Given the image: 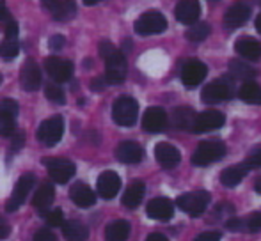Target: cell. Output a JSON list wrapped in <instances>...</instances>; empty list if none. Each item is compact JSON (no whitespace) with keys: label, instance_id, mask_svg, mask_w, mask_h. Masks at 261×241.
<instances>
[{"label":"cell","instance_id":"obj_1","mask_svg":"<svg viewBox=\"0 0 261 241\" xmlns=\"http://www.w3.org/2000/svg\"><path fill=\"white\" fill-rule=\"evenodd\" d=\"M139 117V103L132 96H121L112 105V119L116 124L130 128L137 123Z\"/></svg>","mask_w":261,"mask_h":241},{"label":"cell","instance_id":"obj_2","mask_svg":"<svg viewBox=\"0 0 261 241\" xmlns=\"http://www.w3.org/2000/svg\"><path fill=\"white\" fill-rule=\"evenodd\" d=\"M226 155V145L220 140H203L192 155V163L197 167H206L219 162Z\"/></svg>","mask_w":261,"mask_h":241},{"label":"cell","instance_id":"obj_3","mask_svg":"<svg viewBox=\"0 0 261 241\" xmlns=\"http://www.w3.org/2000/svg\"><path fill=\"white\" fill-rule=\"evenodd\" d=\"M210 202V193L204 190H197V192L183 193L176 199V206L183 211V213L190 215V217H201L206 211Z\"/></svg>","mask_w":261,"mask_h":241},{"label":"cell","instance_id":"obj_4","mask_svg":"<svg viewBox=\"0 0 261 241\" xmlns=\"http://www.w3.org/2000/svg\"><path fill=\"white\" fill-rule=\"evenodd\" d=\"M62 135H64V119L61 115H54V117L43 120L39 124L36 137L41 144H45L46 147H54L61 142Z\"/></svg>","mask_w":261,"mask_h":241},{"label":"cell","instance_id":"obj_5","mask_svg":"<svg viewBox=\"0 0 261 241\" xmlns=\"http://www.w3.org/2000/svg\"><path fill=\"white\" fill-rule=\"evenodd\" d=\"M167 28V20L160 11H148L141 14L135 21V32L139 36H153L162 34Z\"/></svg>","mask_w":261,"mask_h":241},{"label":"cell","instance_id":"obj_6","mask_svg":"<svg viewBox=\"0 0 261 241\" xmlns=\"http://www.w3.org/2000/svg\"><path fill=\"white\" fill-rule=\"evenodd\" d=\"M45 167L48 170L50 179L57 183V185H66L76 172L75 163L66 158H46Z\"/></svg>","mask_w":261,"mask_h":241},{"label":"cell","instance_id":"obj_7","mask_svg":"<svg viewBox=\"0 0 261 241\" xmlns=\"http://www.w3.org/2000/svg\"><path fill=\"white\" fill-rule=\"evenodd\" d=\"M18 103L14 100L0 101V137H13L16 133Z\"/></svg>","mask_w":261,"mask_h":241},{"label":"cell","instance_id":"obj_8","mask_svg":"<svg viewBox=\"0 0 261 241\" xmlns=\"http://www.w3.org/2000/svg\"><path fill=\"white\" fill-rule=\"evenodd\" d=\"M34 181H36V176H34V174H31V172L23 174V176L18 179L16 186H14L13 193H11V197H9V200L6 202V209L9 211V213L16 211L18 207L25 202L27 195L31 193L32 186H34Z\"/></svg>","mask_w":261,"mask_h":241},{"label":"cell","instance_id":"obj_9","mask_svg":"<svg viewBox=\"0 0 261 241\" xmlns=\"http://www.w3.org/2000/svg\"><path fill=\"white\" fill-rule=\"evenodd\" d=\"M43 83V76H41V69H39L38 62L27 59L25 64L21 66V71H20V85L23 91L27 93H34L41 87Z\"/></svg>","mask_w":261,"mask_h":241},{"label":"cell","instance_id":"obj_10","mask_svg":"<svg viewBox=\"0 0 261 241\" xmlns=\"http://www.w3.org/2000/svg\"><path fill=\"white\" fill-rule=\"evenodd\" d=\"M45 69L50 75V78L57 83L68 82L73 76V62L61 59V57H57V55H52L45 61Z\"/></svg>","mask_w":261,"mask_h":241},{"label":"cell","instance_id":"obj_11","mask_svg":"<svg viewBox=\"0 0 261 241\" xmlns=\"http://www.w3.org/2000/svg\"><path fill=\"white\" fill-rule=\"evenodd\" d=\"M107 64V71H105V78L109 83H121L126 78V71H128V64L124 59V53L117 50L114 55H110L109 59H105Z\"/></svg>","mask_w":261,"mask_h":241},{"label":"cell","instance_id":"obj_12","mask_svg":"<svg viewBox=\"0 0 261 241\" xmlns=\"http://www.w3.org/2000/svg\"><path fill=\"white\" fill-rule=\"evenodd\" d=\"M208 68L206 64H203L201 61H189L185 62V66L181 68V82L185 87L194 89L197 87L204 78H206Z\"/></svg>","mask_w":261,"mask_h":241},{"label":"cell","instance_id":"obj_13","mask_svg":"<svg viewBox=\"0 0 261 241\" xmlns=\"http://www.w3.org/2000/svg\"><path fill=\"white\" fill-rule=\"evenodd\" d=\"M231 93H233V89H231L229 83L224 82V80H215V82H210L203 89L201 100L206 105H217L231 98Z\"/></svg>","mask_w":261,"mask_h":241},{"label":"cell","instance_id":"obj_14","mask_svg":"<svg viewBox=\"0 0 261 241\" xmlns=\"http://www.w3.org/2000/svg\"><path fill=\"white\" fill-rule=\"evenodd\" d=\"M146 213L153 220L167 222L174 215V202L171 199H167V197H156V199H151L148 202Z\"/></svg>","mask_w":261,"mask_h":241},{"label":"cell","instance_id":"obj_15","mask_svg":"<svg viewBox=\"0 0 261 241\" xmlns=\"http://www.w3.org/2000/svg\"><path fill=\"white\" fill-rule=\"evenodd\" d=\"M96 188H98V195L101 199L112 200L121 190V177L116 172H112V170H105L98 177Z\"/></svg>","mask_w":261,"mask_h":241},{"label":"cell","instance_id":"obj_16","mask_svg":"<svg viewBox=\"0 0 261 241\" xmlns=\"http://www.w3.org/2000/svg\"><path fill=\"white\" fill-rule=\"evenodd\" d=\"M41 2L57 21H68L76 14L75 0H41Z\"/></svg>","mask_w":261,"mask_h":241},{"label":"cell","instance_id":"obj_17","mask_svg":"<svg viewBox=\"0 0 261 241\" xmlns=\"http://www.w3.org/2000/svg\"><path fill=\"white\" fill-rule=\"evenodd\" d=\"M224 114L219 110H204L203 114H197L194 133H208V131L220 130L224 126Z\"/></svg>","mask_w":261,"mask_h":241},{"label":"cell","instance_id":"obj_18","mask_svg":"<svg viewBox=\"0 0 261 241\" xmlns=\"http://www.w3.org/2000/svg\"><path fill=\"white\" fill-rule=\"evenodd\" d=\"M167 126V114L160 107H149L142 117V128L148 133H160Z\"/></svg>","mask_w":261,"mask_h":241},{"label":"cell","instance_id":"obj_19","mask_svg":"<svg viewBox=\"0 0 261 241\" xmlns=\"http://www.w3.org/2000/svg\"><path fill=\"white\" fill-rule=\"evenodd\" d=\"M142 156H144L142 147L137 142H132V140L121 142L116 149V158L121 163H126V165H135V163L142 162Z\"/></svg>","mask_w":261,"mask_h":241},{"label":"cell","instance_id":"obj_20","mask_svg":"<svg viewBox=\"0 0 261 241\" xmlns=\"http://www.w3.org/2000/svg\"><path fill=\"white\" fill-rule=\"evenodd\" d=\"M178 21L185 25H194L201 16V4L197 0H179L174 9Z\"/></svg>","mask_w":261,"mask_h":241},{"label":"cell","instance_id":"obj_21","mask_svg":"<svg viewBox=\"0 0 261 241\" xmlns=\"http://www.w3.org/2000/svg\"><path fill=\"white\" fill-rule=\"evenodd\" d=\"M251 18V7L245 6V4L238 2L233 4L229 9L224 14V25L227 28H238L242 25H245V21Z\"/></svg>","mask_w":261,"mask_h":241},{"label":"cell","instance_id":"obj_22","mask_svg":"<svg viewBox=\"0 0 261 241\" xmlns=\"http://www.w3.org/2000/svg\"><path fill=\"white\" fill-rule=\"evenodd\" d=\"M155 158L164 169H172L181 162V155L174 145L167 144V142H160L155 147Z\"/></svg>","mask_w":261,"mask_h":241},{"label":"cell","instance_id":"obj_23","mask_svg":"<svg viewBox=\"0 0 261 241\" xmlns=\"http://www.w3.org/2000/svg\"><path fill=\"white\" fill-rule=\"evenodd\" d=\"M69 197H71V200L79 207H91V206L96 204V193H94L93 190H91L89 186L82 181L75 183V185L71 186V190H69Z\"/></svg>","mask_w":261,"mask_h":241},{"label":"cell","instance_id":"obj_24","mask_svg":"<svg viewBox=\"0 0 261 241\" xmlns=\"http://www.w3.org/2000/svg\"><path fill=\"white\" fill-rule=\"evenodd\" d=\"M55 200V188L52 183H43L38 188V192L34 193V199H32V206L39 211V213H45L48 211V207L54 204Z\"/></svg>","mask_w":261,"mask_h":241},{"label":"cell","instance_id":"obj_25","mask_svg":"<svg viewBox=\"0 0 261 241\" xmlns=\"http://www.w3.org/2000/svg\"><path fill=\"white\" fill-rule=\"evenodd\" d=\"M247 172H249L247 163H238V165H233V167H229V169L222 170V174H220V183H222V186H226V188H234V186H238L244 181Z\"/></svg>","mask_w":261,"mask_h":241},{"label":"cell","instance_id":"obj_26","mask_svg":"<svg viewBox=\"0 0 261 241\" xmlns=\"http://www.w3.org/2000/svg\"><path fill=\"white\" fill-rule=\"evenodd\" d=\"M144 193H146V185L137 179L124 190V195H123V199H121V202H123V206L128 207V209H135V207H139V204L142 202V199H144Z\"/></svg>","mask_w":261,"mask_h":241},{"label":"cell","instance_id":"obj_27","mask_svg":"<svg viewBox=\"0 0 261 241\" xmlns=\"http://www.w3.org/2000/svg\"><path fill=\"white\" fill-rule=\"evenodd\" d=\"M237 53H240L247 61H259L261 59V45L254 38H240L234 45Z\"/></svg>","mask_w":261,"mask_h":241},{"label":"cell","instance_id":"obj_28","mask_svg":"<svg viewBox=\"0 0 261 241\" xmlns=\"http://www.w3.org/2000/svg\"><path fill=\"white\" fill-rule=\"evenodd\" d=\"M196 119L197 114L189 107H179L172 112V123L178 130H192L196 126Z\"/></svg>","mask_w":261,"mask_h":241},{"label":"cell","instance_id":"obj_29","mask_svg":"<svg viewBox=\"0 0 261 241\" xmlns=\"http://www.w3.org/2000/svg\"><path fill=\"white\" fill-rule=\"evenodd\" d=\"M62 234L66 241H87L89 238V229L79 220H69L64 222L62 225Z\"/></svg>","mask_w":261,"mask_h":241},{"label":"cell","instance_id":"obj_30","mask_svg":"<svg viewBox=\"0 0 261 241\" xmlns=\"http://www.w3.org/2000/svg\"><path fill=\"white\" fill-rule=\"evenodd\" d=\"M130 224L126 220H114L105 229V241H128Z\"/></svg>","mask_w":261,"mask_h":241},{"label":"cell","instance_id":"obj_31","mask_svg":"<svg viewBox=\"0 0 261 241\" xmlns=\"http://www.w3.org/2000/svg\"><path fill=\"white\" fill-rule=\"evenodd\" d=\"M238 96L244 103L249 105H261V87L256 82H244L238 89Z\"/></svg>","mask_w":261,"mask_h":241},{"label":"cell","instance_id":"obj_32","mask_svg":"<svg viewBox=\"0 0 261 241\" xmlns=\"http://www.w3.org/2000/svg\"><path fill=\"white\" fill-rule=\"evenodd\" d=\"M229 71L234 78L244 80V82H249V80L254 78V76L258 75V71H256L254 68H251V66H247L245 62H240V61H231Z\"/></svg>","mask_w":261,"mask_h":241},{"label":"cell","instance_id":"obj_33","mask_svg":"<svg viewBox=\"0 0 261 241\" xmlns=\"http://www.w3.org/2000/svg\"><path fill=\"white\" fill-rule=\"evenodd\" d=\"M187 39L192 43H201L203 39H206L210 36V25L201 21V23H194L192 27L187 31Z\"/></svg>","mask_w":261,"mask_h":241},{"label":"cell","instance_id":"obj_34","mask_svg":"<svg viewBox=\"0 0 261 241\" xmlns=\"http://www.w3.org/2000/svg\"><path fill=\"white\" fill-rule=\"evenodd\" d=\"M20 53V43L18 39H4L0 43V57L4 61H13Z\"/></svg>","mask_w":261,"mask_h":241},{"label":"cell","instance_id":"obj_35","mask_svg":"<svg viewBox=\"0 0 261 241\" xmlns=\"http://www.w3.org/2000/svg\"><path fill=\"white\" fill-rule=\"evenodd\" d=\"M45 96L48 101H52L55 105H64L66 103V94L64 91L59 87V83H48V85L45 87Z\"/></svg>","mask_w":261,"mask_h":241},{"label":"cell","instance_id":"obj_36","mask_svg":"<svg viewBox=\"0 0 261 241\" xmlns=\"http://www.w3.org/2000/svg\"><path fill=\"white\" fill-rule=\"evenodd\" d=\"M43 217H45V222L50 227H62V225H64V213H62V209H59V207L45 211Z\"/></svg>","mask_w":261,"mask_h":241},{"label":"cell","instance_id":"obj_37","mask_svg":"<svg viewBox=\"0 0 261 241\" xmlns=\"http://www.w3.org/2000/svg\"><path fill=\"white\" fill-rule=\"evenodd\" d=\"M245 163L249 165V169H259V167H261V145L254 147L251 153H249L247 162H245Z\"/></svg>","mask_w":261,"mask_h":241},{"label":"cell","instance_id":"obj_38","mask_svg":"<svg viewBox=\"0 0 261 241\" xmlns=\"http://www.w3.org/2000/svg\"><path fill=\"white\" fill-rule=\"evenodd\" d=\"M245 225H247V229H249L251 232H258V231H261V211H258V213H252L251 217L247 218Z\"/></svg>","mask_w":261,"mask_h":241},{"label":"cell","instance_id":"obj_39","mask_svg":"<svg viewBox=\"0 0 261 241\" xmlns=\"http://www.w3.org/2000/svg\"><path fill=\"white\" fill-rule=\"evenodd\" d=\"M116 52H117V48L110 41H107V39H105V41L100 43V55L103 57V59H109V57L114 55Z\"/></svg>","mask_w":261,"mask_h":241},{"label":"cell","instance_id":"obj_40","mask_svg":"<svg viewBox=\"0 0 261 241\" xmlns=\"http://www.w3.org/2000/svg\"><path fill=\"white\" fill-rule=\"evenodd\" d=\"M64 45H66V39H64V36H61V34L52 36V38H50V41H48L50 50H54V52L62 50V48H64Z\"/></svg>","mask_w":261,"mask_h":241},{"label":"cell","instance_id":"obj_41","mask_svg":"<svg viewBox=\"0 0 261 241\" xmlns=\"http://www.w3.org/2000/svg\"><path fill=\"white\" fill-rule=\"evenodd\" d=\"M34 241H57V238L50 229H39L34 234Z\"/></svg>","mask_w":261,"mask_h":241},{"label":"cell","instance_id":"obj_42","mask_svg":"<svg viewBox=\"0 0 261 241\" xmlns=\"http://www.w3.org/2000/svg\"><path fill=\"white\" fill-rule=\"evenodd\" d=\"M11 138H13V145H11V151H13V153L20 151V149L23 147V144H25V133H23V131H18V133H14Z\"/></svg>","mask_w":261,"mask_h":241},{"label":"cell","instance_id":"obj_43","mask_svg":"<svg viewBox=\"0 0 261 241\" xmlns=\"http://www.w3.org/2000/svg\"><path fill=\"white\" fill-rule=\"evenodd\" d=\"M6 39H18V23L13 20L7 21L6 25Z\"/></svg>","mask_w":261,"mask_h":241},{"label":"cell","instance_id":"obj_44","mask_svg":"<svg viewBox=\"0 0 261 241\" xmlns=\"http://www.w3.org/2000/svg\"><path fill=\"white\" fill-rule=\"evenodd\" d=\"M227 229L229 231H242V229H245L247 225H245L244 220H240V218H231V220H227Z\"/></svg>","mask_w":261,"mask_h":241},{"label":"cell","instance_id":"obj_45","mask_svg":"<svg viewBox=\"0 0 261 241\" xmlns=\"http://www.w3.org/2000/svg\"><path fill=\"white\" fill-rule=\"evenodd\" d=\"M194 241H220V234L215 231H208V232H203L199 234Z\"/></svg>","mask_w":261,"mask_h":241},{"label":"cell","instance_id":"obj_46","mask_svg":"<svg viewBox=\"0 0 261 241\" xmlns=\"http://www.w3.org/2000/svg\"><path fill=\"white\" fill-rule=\"evenodd\" d=\"M107 78H94L93 82H91V89L93 91H103L105 85H107Z\"/></svg>","mask_w":261,"mask_h":241},{"label":"cell","instance_id":"obj_47","mask_svg":"<svg viewBox=\"0 0 261 241\" xmlns=\"http://www.w3.org/2000/svg\"><path fill=\"white\" fill-rule=\"evenodd\" d=\"M9 232H11V227L7 225V222L0 217V239H6L7 236H9Z\"/></svg>","mask_w":261,"mask_h":241},{"label":"cell","instance_id":"obj_48","mask_svg":"<svg viewBox=\"0 0 261 241\" xmlns=\"http://www.w3.org/2000/svg\"><path fill=\"white\" fill-rule=\"evenodd\" d=\"M9 11H7V7L4 6V2L0 0V21H9Z\"/></svg>","mask_w":261,"mask_h":241},{"label":"cell","instance_id":"obj_49","mask_svg":"<svg viewBox=\"0 0 261 241\" xmlns=\"http://www.w3.org/2000/svg\"><path fill=\"white\" fill-rule=\"evenodd\" d=\"M146 241H169V239L164 234H160V232H153V234H149L146 238Z\"/></svg>","mask_w":261,"mask_h":241},{"label":"cell","instance_id":"obj_50","mask_svg":"<svg viewBox=\"0 0 261 241\" xmlns=\"http://www.w3.org/2000/svg\"><path fill=\"white\" fill-rule=\"evenodd\" d=\"M256 31H258L259 34H261V13H259V16L256 18Z\"/></svg>","mask_w":261,"mask_h":241},{"label":"cell","instance_id":"obj_51","mask_svg":"<svg viewBox=\"0 0 261 241\" xmlns=\"http://www.w3.org/2000/svg\"><path fill=\"white\" fill-rule=\"evenodd\" d=\"M98 2H101V0H84L86 6H94V4H98Z\"/></svg>","mask_w":261,"mask_h":241},{"label":"cell","instance_id":"obj_52","mask_svg":"<svg viewBox=\"0 0 261 241\" xmlns=\"http://www.w3.org/2000/svg\"><path fill=\"white\" fill-rule=\"evenodd\" d=\"M254 190H256V192H258V193H261V177H259L258 181H256V185H254Z\"/></svg>","mask_w":261,"mask_h":241},{"label":"cell","instance_id":"obj_53","mask_svg":"<svg viewBox=\"0 0 261 241\" xmlns=\"http://www.w3.org/2000/svg\"><path fill=\"white\" fill-rule=\"evenodd\" d=\"M0 82H2V76H0Z\"/></svg>","mask_w":261,"mask_h":241}]
</instances>
